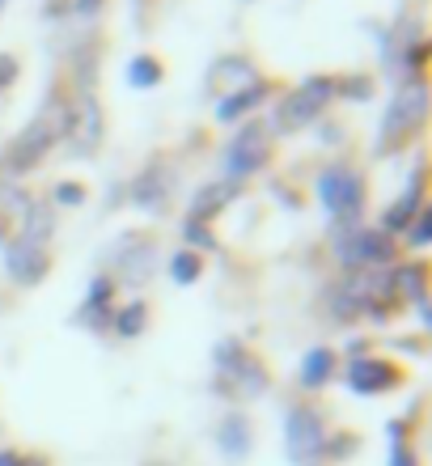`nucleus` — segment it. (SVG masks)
I'll return each instance as SVG.
<instances>
[{"instance_id":"nucleus-18","label":"nucleus","mask_w":432,"mask_h":466,"mask_svg":"<svg viewBox=\"0 0 432 466\" xmlns=\"http://www.w3.org/2000/svg\"><path fill=\"white\" fill-rule=\"evenodd\" d=\"M17 233H9V238H17V242H35V246H47L51 233H55V208H51L47 199H30L22 208V217H17Z\"/></svg>"},{"instance_id":"nucleus-28","label":"nucleus","mask_w":432,"mask_h":466,"mask_svg":"<svg viewBox=\"0 0 432 466\" xmlns=\"http://www.w3.org/2000/svg\"><path fill=\"white\" fill-rule=\"evenodd\" d=\"M360 450V441L352 437V432H335V437H327V450H322V462H347V458Z\"/></svg>"},{"instance_id":"nucleus-9","label":"nucleus","mask_w":432,"mask_h":466,"mask_svg":"<svg viewBox=\"0 0 432 466\" xmlns=\"http://www.w3.org/2000/svg\"><path fill=\"white\" fill-rule=\"evenodd\" d=\"M344 381H347V390L360 394V399H377V394H390L403 386V369L395 360H386V356L365 352L357 360H347Z\"/></svg>"},{"instance_id":"nucleus-16","label":"nucleus","mask_w":432,"mask_h":466,"mask_svg":"<svg viewBox=\"0 0 432 466\" xmlns=\"http://www.w3.org/2000/svg\"><path fill=\"white\" fill-rule=\"evenodd\" d=\"M216 450H221L229 462H246L250 450H255V432H250L246 411H229V416L216 424Z\"/></svg>"},{"instance_id":"nucleus-34","label":"nucleus","mask_w":432,"mask_h":466,"mask_svg":"<svg viewBox=\"0 0 432 466\" xmlns=\"http://www.w3.org/2000/svg\"><path fill=\"white\" fill-rule=\"evenodd\" d=\"M102 9H106V0H68V13H76L81 22H94Z\"/></svg>"},{"instance_id":"nucleus-23","label":"nucleus","mask_w":432,"mask_h":466,"mask_svg":"<svg viewBox=\"0 0 432 466\" xmlns=\"http://www.w3.org/2000/svg\"><path fill=\"white\" fill-rule=\"evenodd\" d=\"M124 76H127V86H132V89H153V86H161V76H166V68H161L157 56H148V51H140V56H132V60H127Z\"/></svg>"},{"instance_id":"nucleus-24","label":"nucleus","mask_w":432,"mask_h":466,"mask_svg":"<svg viewBox=\"0 0 432 466\" xmlns=\"http://www.w3.org/2000/svg\"><path fill=\"white\" fill-rule=\"evenodd\" d=\"M199 276H204V255H196V250H174L170 255V280L178 284V289H186V284H199Z\"/></svg>"},{"instance_id":"nucleus-19","label":"nucleus","mask_w":432,"mask_h":466,"mask_svg":"<svg viewBox=\"0 0 432 466\" xmlns=\"http://www.w3.org/2000/svg\"><path fill=\"white\" fill-rule=\"evenodd\" d=\"M335 369H339V352L318 344V348H309V352L301 356L296 381H301V390H322V386L335 378Z\"/></svg>"},{"instance_id":"nucleus-22","label":"nucleus","mask_w":432,"mask_h":466,"mask_svg":"<svg viewBox=\"0 0 432 466\" xmlns=\"http://www.w3.org/2000/svg\"><path fill=\"white\" fill-rule=\"evenodd\" d=\"M111 331L119 339H140L148 331V306L145 301H127V306H115V319H111Z\"/></svg>"},{"instance_id":"nucleus-7","label":"nucleus","mask_w":432,"mask_h":466,"mask_svg":"<svg viewBox=\"0 0 432 466\" xmlns=\"http://www.w3.org/2000/svg\"><path fill=\"white\" fill-rule=\"evenodd\" d=\"M327 420L318 407H288L285 416V450L293 466H322V450H327Z\"/></svg>"},{"instance_id":"nucleus-14","label":"nucleus","mask_w":432,"mask_h":466,"mask_svg":"<svg viewBox=\"0 0 432 466\" xmlns=\"http://www.w3.org/2000/svg\"><path fill=\"white\" fill-rule=\"evenodd\" d=\"M263 81L255 60H250L246 51H234V56H221V60H212L208 68V89H225V94H234V89H246Z\"/></svg>"},{"instance_id":"nucleus-15","label":"nucleus","mask_w":432,"mask_h":466,"mask_svg":"<svg viewBox=\"0 0 432 466\" xmlns=\"http://www.w3.org/2000/svg\"><path fill=\"white\" fill-rule=\"evenodd\" d=\"M276 94V86L272 81H255V86H246V89H234V94H221L216 98V123H242V119H250V111H259L263 102Z\"/></svg>"},{"instance_id":"nucleus-25","label":"nucleus","mask_w":432,"mask_h":466,"mask_svg":"<svg viewBox=\"0 0 432 466\" xmlns=\"http://www.w3.org/2000/svg\"><path fill=\"white\" fill-rule=\"evenodd\" d=\"M250 360L246 344L242 339H221V344L212 348V365H216V378H229V373H237V369Z\"/></svg>"},{"instance_id":"nucleus-12","label":"nucleus","mask_w":432,"mask_h":466,"mask_svg":"<svg viewBox=\"0 0 432 466\" xmlns=\"http://www.w3.org/2000/svg\"><path fill=\"white\" fill-rule=\"evenodd\" d=\"M170 191H174V170L161 157H153L145 170L132 178V187H127V199H132L136 208L157 212V208H166V204H170Z\"/></svg>"},{"instance_id":"nucleus-10","label":"nucleus","mask_w":432,"mask_h":466,"mask_svg":"<svg viewBox=\"0 0 432 466\" xmlns=\"http://www.w3.org/2000/svg\"><path fill=\"white\" fill-rule=\"evenodd\" d=\"M5 271H9L13 284H22V289H35V284L47 280V271H51V250H47V246L17 242V238H9V242H5Z\"/></svg>"},{"instance_id":"nucleus-3","label":"nucleus","mask_w":432,"mask_h":466,"mask_svg":"<svg viewBox=\"0 0 432 466\" xmlns=\"http://www.w3.org/2000/svg\"><path fill=\"white\" fill-rule=\"evenodd\" d=\"M318 199L322 208L331 212V229L335 233H347L365 225V174L347 161H335V166H322L318 174Z\"/></svg>"},{"instance_id":"nucleus-35","label":"nucleus","mask_w":432,"mask_h":466,"mask_svg":"<svg viewBox=\"0 0 432 466\" xmlns=\"http://www.w3.org/2000/svg\"><path fill=\"white\" fill-rule=\"evenodd\" d=\"M17 73H22V64H17V56H0V94L17 81Z\"/></svg>"},{"instance_id":"nucleus-27","label":"nucleus","mask_w":432,"mask_h":466,"mask_svg":"<svg viewBox=\"0 0 432 466\" xmlns=\"http://www.w3.org/2000/svg\"><path fill=\"white\" fill-rule=\"evenodd\" d=\"M111 319H115V306H81L76 309V327H85V331H111Z\"/></svg>"},{"instance_id":"nucleus-31","label":"nucleus","mask_w":432,"mask_h":466,"mask_svg":"<svg viewBox=\"0 0 432 466\" xmlns=\"http://www.w3.org/2000/svg\"><path fill=\"white\" fill-rule=\"evenodd\" d=\"M339 98H347V102H369L373 98V76H365V73L339 76Z\"/></svg>"},{"instance_id":"nucleus-36","label":"nucleus","mask_w":432,"mask_h":466,"mask_svg":"<svg viewBox=\"0 0 432 466\" xmlns=\"http://www.w3.org/2000/svg\"><path fill=\"white\" fill-rule=\"evenodd\" d=\"M25 454H17V450H0V466H22Z\"/></svg>"},{"instance_id":"nucleus-32","label":"nucleus","mask_w":432,"mask_h":466,"mask_svg":"<svg viewBox=\"0 0 432 466\" xmlns=\"http://www.w3.org/2000/svg\"><path fill=\"white\" fill-rule=\"evenodd\" d=\"M386 432H390V466H416L407 441H403V437H407V429H403L398 420H390V429H386Z\"/></svg>"},{"instance_id":"nucleus-17","label":"nucleus","mask_w":432,"mask_h":466,"mask_svg":"<svg viewBox=\"0 0 432 466\" xmlns=\"http://www.w3.org/2000/svg\"><path fill=\"white\" fill-rule=\"evenodd\" d=\"M237 196H242V183H234V178H216V183H204L196 196H191V208H186V217H196V221H208V225H212V217L229 208Z\"/></svg>"},{"instance_id":"nucleus-20","label":"nucleus","mask_w":432,"mask_h":466,"mask_svg":"<svg viewBox=\"0 0 432 466\" xmlns=\"http://www.w3.org/2000/svg\"><path fill=\"white\" fill-rule=\"evenodd\" d=\"M216 390L221 394H234V399H259L263 390H267V369L250 356L246 365L237 369V373H229V378H216Z\"/></svg>"},{"instance_id":"nucleus-4","label":"nucleus","mask_w":432,"mask_h":466,"mask_svg":"<svg viewBox=\"0 0 432 466\" xmlns=\"http://www.w3.org/2000/svg\"><path fill=\"white\" fill-rule=\"evenodd\" d=\"M424 115H428V86H424V76H411V81H403V86L395 89V98H390V106H386L382 115V132H377V153H395V148H403L411 140V132L424 123Z\"/></svg>"},{"instance_id":"nucleus-37","label":"nucleus","mask_w":432,"mask_h":466,"mask_svg":"<svg viewBox=\"0 0 432 466\" xmlns=\"http://www.w3.org/2000/svg\"><path fill=\"white\" fill-rule=\"evenodd\" d=\"M9 242V229H5V221H0V246Z\"/></svg>"},{"instance_id":"nucleus-1","label":"nucleus","mask_w":432,"mask_h":466,"mask_svg":"<svg viewBox=\"0 0 432 466\" xmlns=\"http://www.w3.org/2000/svg\"><path fill=\"white\" fill-rule=\"evenodd\" d=\"M73 127H76V106L64 89H51L47 102L38 106V115L25 123L22 132L9 140L5 148V174L9 178H22L47 157L55 145H68L73 140Z\"/></svg>"},{"instance_id":"nucleus-8","label":"nucleus","mask_w":432,"mask_h":466,"mask_svg":"<svg viewBox=\"0 0 432 466\" xmlns=\"http://www.w3.org/2000/svg\"><path fill=\"white\" fill-rule=\"evenodd\" d=\"M106 276L115 280V289L119 284H127V289H140V284H148V276H153V268H157V250H153V242H148L145 233H124L115 246H106Z\"/></svg>"},{"instance_id":"nucleus-39","label":"nucleus","mask_w":432,"mask_h":466,"mask_svg":"<svg viewBox=\"0 0 432 466\" xmlns=\"http://www.w3.org/2000/svg\"><path fill=\"white\" fill-rule=\"evenodd\" d=\"M246 5H250V0H246Z\"/></svg>"},{"instance_id":"nucleus-6","label":"nucleus","mask_w":432,"mask_h":466,"mask_svg":"<svg viewBox=\"0 0 432 466\" xmlns=\"http://www.w3.org/2000/svg\"><path fill=\"white\" fill-rule=\"evenodd\" d=\"M272 161V127L267 119H242V127L234 132V140L225 145V178H250Z\"/></svg>"},{"instance_id":"nucleus-33","label":"nucleus","mask_w":432,"mask_h":466,"mask_svg":"<svg viewBox=\"0 0 432 466\" xmlns=\"http://www.w3.org/2000/svg\"><path fill=\"white\" fill-rule=\"evenodd\" d=\"M51 204H60V208H81L85 204V187L81 183H55V191H51Z\"/></svg>"},{"instance_id":"nucleus-30","label":"nucleus","mask_w":432,"mask_h":466,"mask_svg":"<svg viewBox=\"0 0 432 466\" xmlns=\"http://www.w3.org/2000/svg\"><path fill=\"white\" fill-rule=\"evenodd\" d=\"M81 306H115V280L106 276V271H98V276L89 280L85 301H81Z\"/></svg>"},{"instance_id":"nucleus-26","label":"nucleus","mask_w":432,"mask_h":466,"mask_svg":"<svg viewBox=\"0 0 432 466\" xmlns=\"http://www.w3.org/2000/svg\"><path fill=\"white\" fill-rule=\"evenodd\" d=\"M183 242H186V250H196V255H204V250H216V233H212V225L208 221H196V217H186L183 221Z\"/></svg>"},{"instance_id":"nucleus-38","label":"nucleus","mask_w":432,"mask_h":466,"mask_svg":"<svg viewBox=\"0 0 432 466\" xmlns=\"http://www.w3.org/2000/svg\"><path fill=\"white\" fill-rule=\"evenodd\" d=\"M5 5H9V0H0V9H5Z\"/></svg>"},{"instance_id":"nucleus-2","label":"nucleus","mask_w":432,"mask_h":466,"mask_svg":"<svg viewBox=\"0 0 432 466\" xmlns=\"http://www.w3.org/2000/svg\"><path fill=\"white\" fill-rule=\"evenodd\" d=\"M339 98V76H306L296 89H288L285 98L276 102L272 119H267V127H272V136H285V132H301V127H309V123H318L322 115H327V106Z\"/></svg>"},{"instance_id":"nucleus-5","label":"nucleus","mask_w":432,"mask_h":466,"mask_svg":"<svg viewBox=\"0 0 432 466\" xmlns=\"http://www.w3.org/2000/svg\"><path fill=\"white\" fill-rule=\"evenodd\" d=\"M335 258L344 271L360 268H395L398 258V238L382 233L377 225H357L347 233H335Z\"/></svg>"},{"instance_id":"nucleus-21","label":"nucleus","mask_w":432,"mask_h":466,"mask_svg":"<svg viewBox=\"0 0 432 466\" xmlns=\"http://www.w3.org/2000/svg\"><path fill=\"white\" fill-rule=\"evenodd\" d=\"M390 276H395V293L398 301H424L428 297V263H398V268H390Z\"/></svg>"},{"instance_id":"nucleus-13","label":"nucleus","mask_w":432,"mask_h":466,"mask_svg":"<svg viewBox=\"0 0 432 466\" xmlns=\"http://www.w3.org/2000/svg\"><path fill=\"white\" fill-rule=\"evenodd\" d=\"M73 106H76V127H73V153L76 157H89L94 148H98V140H102V106H98V98L89 94V89H81L73 98Z\"/></svg>"},{"instance_id":"nucleus-29","label":"nucleus","mask_w":432,"mask_h":466,"mask_svg":"<svg viewBox=\"0 0 432 466\" xmlns=\"http://www.w3.org/2000/svg\"><path fill=\"white\" fill-rule=\"evenodd\" d=\"M428 238H432V208L424 204V208L416 212V221L407 225V233H403V242H407L411 250H424V246H428Z\"/></svg>"},{"instance_id":"nucleus-11","label":"nucleus","mask_w":432,"mask_h":466,"mask_svg":"<svg viewBox=\"0 0 432 466\" xmlns=\"http://www.w3.org/2000/svg\"><path fill=\"white\" fill-rule=\"evenodd\" d=\"M424 174H428V170H424V161H420V166L411 170L407 187H403V196H398L395 204L382 212V221H377V229H382V233H390V238H403V233H407V225L416 221V212L428 204V187H424Z\"/></svg>"}]
</instances>
